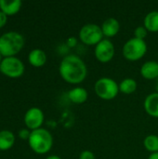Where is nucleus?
Wrapping results in <instances>:
<instances>
[{"instance_id":"obj_21","label":"nucleus","mask_w":158,"mask_h":159,"mask_svg":"<svg viewBox=\"0 0 158 159\" xmlns=\"http://www.w3.org/2000/svg\"><path fill=\"white\" fill-rule=\"evenodd\" d=\"M79 159H95V155L89 150H84L80 153Z\"/></svg>"},{"instance_id":"obj_15","label":"nucleus","mask_w":158,"mask_h":159,"mask_svg":"<svg viewBox=\"0 0 158 159\" xmlns=\"http://www.w3.org/2000/svg\"><path fill=\"white\" fill-rule=\"evenodd\" d=\"M28 61L34 67H42L47 62V54L43 49L34 48L30 51Z\"/></svg>"},{"instance_id":"obj_24","label":"nucleus","mask_w":158,"mask_h":159,"mask_svg":"<svg viewBox=\"0 0 158 159\" xmlns=\"http://www.w3.org/2000/svg\"><path fill=\"white\" fill-rule=\"evenodd\" d=\"M76 44H77V40H76V38H75L74 36H71V37H69V38L67 39V45H68L69 47L74 48V47L76 46Z\"/></svg>"},{"instance_id":"obj_7","label":"nucleus","mask_w":158,"mask_h":159,"mask_svg":"<svg viewBox=\"0 0 158 159\" xmlns=\"http://www.w3.org/2000/svg\"><path fill=\"white\" fill-rule=\"evenodd\" d=\"M24 70L23 62L17 57H5L0 63V72L10 78L20 77Z\"/></svg>"},{"instance_id":"obj_10","label":"nucleus","mask_w":158,"mask_h":159,"mask_svg":"<svg viewBox=\"0 0 158 159\" xmlns=\"http://www.w3.org/2000/svg\"><path fill=\"white\" fill-rule=\"evenodd\" d=\"M101 28L104 37L109 39L111 37L115 36L119 33L120 22L115 18H108L102 22Z\"/></svg>"},{"instance_id":"obj_5","label":"nucleus","mask_w":158,"mask_h":159,"mask_svg":"<svg viewBox=\"0 0 158 159\" xmlns=\"http://www.w3.org/2000/svg\"><path fill=\"white\" fill-rule=\"evenodd\" d=\"M147 49L148 47L145 40L132 37L124 44L122 53L126 60L129 61H137L145 56Z\"/></svg>"},{"instance_id":"obj_8","label":"nucleus","mask_w":158,"mask_h":159,"mask_svg":"<svg viewBox=\"0 0 158 159\" xmlns=\"http://www.w3.org/2000/svg\"><path fill=\"white\" fill-rule=\"evenodd\" d=\"M115 54V48L114 43L108 39L103 38L94 48V55L98 61L102 63H107L111 61Z\"/></svg>"},{"instance_id":"obj_13","label":"nucleus","mask_w":158,"mask_h":159,"mask_svg":"<svg viewBox=\"0 0 158 159\" xmlns=\"http://www.w3.org/2000/svg\"><path fill=\"white\" fill-rule=\"evenodd\" d=\"M68 98L74 104H82L87 102L88 98V92L85 88L75 87L68 92Z\"/></svg>"},{"instance_id":"obj_12","label":"nucleus","mask_w":158,"mask_h":159,"mask_svg":"<svg viewBox=\"0 0 158 159\" xmlns=\"http://www.w3.org/2000/svg\"><path fill=\"white\" fill-rule=\"evenodd\" d=\"M143 106L145 112L149 116L158 118V92H153L147 95Z\"/></svg>"},{"instance_id":"obj_11","label":"nucleus","mask_w":158,"mask_h":159,"mask_svg":"<svg viewBox=\"0 0 158 159\" xmlns=\"http://www.w3.org/2000/svg\"><path fill=\"white\" fill-rule=\"evenodd\" d=\"M141 75L148 80H156L158 78V61H145L141 69Z\"/></svg>"},{"instance_id":"obj_27","label":"nucleus","mask_w":158,"mask_h":159,"mask_svg":"<svg viewBox=\"0 0 158 159\" xmlns=\"http://www.w3.org/2000/svg\"><path fill=\"white\" fill-rule=\"evenodd\" d=\"M156 92H158V78L156 79Z\"/></svg>"},{"instance_id":"obj_3","label":"nucleus","mask_w":158,"mask_h":159,"mask_svg":"<svg viewBox=\"0 0 158 159\" xmlns=\"http://www.w3.org/2000/svg\"><path fill=\"white\" fill-rule=\"evenodd\" d=\"M24 38L18 32H7L0 36V53L5 57H15L23 48Z\"/></svg>"},{"instance_id":"obj_19","label":"nucleus","mask_w":158,"mask_h":159,"mask_svg":"<svg viewBox=\"0 0 158 159\" xmlns=\"http://www.w3.org/2000/svg\"><path fill=\"white\" fill-rule=\"evenodd\" d=\"M144 148L151 154L158 152V136L155 134H150L145 137L143 141Z\"/></svg>"},{"instance_id":"obj_23","label":"nucleus","mask_w":158,"mask_h":159,"mask_svg":"<svg viewBox=\"0 0 158 159\" xmlns=\"http://www.w3.org/2000/svg\"><path fill=\"white\" fill-rule=\"evenodd\" d=\"M7 20V16L3 11L0 10V28H2L3 26L6 25Z\"/></svg>"},{"instance_id":"obj_14","label":"nucleus","mask_w":158,"mask_h":159,"mask_svg":"<svg viewBox=\"0 0 158 159\" xmlns=\"http://www.w3.org/2000/svg\"><path fill=\"white\" fill-rule=\"evenodd\" d=\"M21 7L20 0H0V10L7 16L15 15Z\"/></svg>"},{"instance_id":"obj_28","label":"nucleus","mask_w":158,"mask_h":159,"mask_svg":"<svg viewBox=\"0 0 158 159\" xmlns=\"http://www.w3.org/2000/svg\"><path fill=\"white\" fill-rule=\"evenodd\" d=\"M3 58H4V57H3L2 54L0 53V63H1V61H2V60H3Z\"/></svg>"},{"instance_id":"obj_26","label":"nucleus","mask_w":158,"mask_h":159,"mask_svg":"<svg viewBox=\"0 0 158 159\" xmlns=\"http://www.w3.org/2000/svg\"><path fill=\"white\" fill-rule=\"evenodd\" d=\"M46 159H61L60 157H58V156H56V155H52V156H49V157H47Z\"/></svg>"},{"instance_id":"obj_16","label":"nucleus","mask_w":158,"mask_h":159,"mask_svg":"<svg viewBox=\"0 0 158 159\" xmlns=\"http://www.w3.org/2000/svg\"><path fill=\"white\" fill-rule=\"evenodd\" d=\"M143 26L150 33L158 32V10H153L146 14L143 20Z\"/></svg>"},{"instance_id":"obj_2","label":"nucleus","mask_w":158,"mask_h":159,"mask_svg":"<svg viewBox=\"0 0 158 159\" xmlns=\"http://www.w3.org/2000/svg\"><path fill=\"white\" fill-rule=\"evenodd\" d=\"M28 143L34 153L44 155L51 150L53 146V137L47 129L40 128L31 131Z\"/></svg>"},{"instance_id":"obj_9","label":"nucleus","mask_w":158,"mask_h":159,"mask_svg":"<svg viewBox=\"0 0 158 159\" xmlns=\"http://www.w3.org/2000/svg\"><path fill=\"white\" fill-rule=\"evenodd\" d=\"M44 113L38 107H32L24 115V124L28 129L35 130L42 127L44 123Z\"/></svg>"},{"instance_id":"obj_4","label":"nucleus","mask_w":158,"mask_h":159,"mask_svg":"<svg viewBox=\"0 0 158 159\" xmlns=\"http://www.w3.org/2000/svg\"><path fill=\"white\" fill-rule=\"evenodd\" d=\"M96 95L104 101L114 100L119 91V84L111 77H101L94 84Z\"/></svg>"},{"instance_id":"obj_20","label":"nucleus","mask_w":158,"mask_h":159,"mask_svg":"<svg viewBox=\"0 0 158 159\" xmlns=\"http://www.w3.org/2000/svg\"><path fill=\"white\" fill-rule=\"evenodd\" d=\"M148 31L147 29L142 25V26H138L135 30H134V37L138 38V39H141V40H144L147 35H148Z\"/></svg>"},{"instance_id":"obj_17","label":"nucleus","mask_w":158,"mask_h":159,"mask_svg":"<svg viewBox=\"0 0 158 159\" xmlns=\"http://www.w3.org/2000/svg\"><path fill=\"white\" fill-rule=\"evenodd\" d=\"M15 143V135L10 130L0 131V151L9 150Z\"/></svg>"},{"instance_id":"obj_1","label":"nucleus","mask_w":158,"mask_h":159,"mask_svg":"<svg viewBox=\"0 0 158 159\" xmlns=\"http://www.w3.org/2000/svg\"><path fill=\"white\" fill-rule=\"evenodd\" d=\"M59 73L65 82L72 85H78L86 79L88 68L85 61L79 56L70 54L61 60L59 66Z\"/></svg>"},{"instance_id":"obj_25","label":"nucleus","mask_w":158,"mask_h":159,"mask_svg":"<svg viewBox=\"0 0 158 159\" xmlns=\"http://www.w3.org/2000/svg\"><path fill=\"white\" fill-rule=\"evenodd\" d=\"M148 159H158V152L156 153H153L149 156Z\"/></svg>"},{"instance_id":"obj_6","label":"nucleus","mask_w":158,"mask_h":159,"mask_svg":"<svg viewBox=\"0 0 158 159\" xmlns=\"http://www.w3.org/2000/svg\"><path fill=\"white\" fill-rule=\"evenodd\" d=\"M78 37L87 46H96L104 38V35L101 26L96 23H87L79 30Z\"/></svg>"},{"instance_id":"obj_22","label":"nucleus","mask_w":158,"mask_h":159,"mask_svg":"<svg viewBox=\"0 0 158 159\" xmlns=\"http://www.w3.org/2000/svg\"><path fill=\"white\" fill-rule=\"evenodd\" d=\"M19 137L21 139V140H29V137L31 135V131L30 129H21L20 131H19Z\"/></svg>"},{"instance_id":"obj_18","label":"nucleus","mask_w":158,"mask_h":159,"mask_svg":"<svg viewBox=\"0 0 158 159\" xmlns=\"http://www.w3.org/2000/svg\"><path fill=\"white\" fill-rule=\"evenodd\" d=\"M137 88H138L137 81L130 77L123 79L119 84V91L127 95L134 93L137 90Z\"/></svg>"}]
</instances>
